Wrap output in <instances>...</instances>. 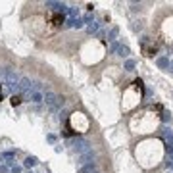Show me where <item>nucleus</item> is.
<instances>
[{"mask_svg": "<svg viewBox=\"0 0 173 173\" xmlns=\"http://www.w3.org/2000/svg\"><path fill=\"white\" fill-rule=\"evenodd\" d=\"M92 162H94V152L89 148L86 152H83V154H81V164L86 165V164H92Z\"/></svg>", "mask_w": 173, "mask_h": 173, "instance_id": "nucleus-5", "label": "nucleus"}, {"mask_svg": "<svg viewBox=\"0 0 173 173\" xmlns=\"http://www.w3.org/2000/svg\"><path fill=\"white\" fill-rule=\"evenodd\" d=\"M73 148H75V152H79V156H81L83 152H86L91 146H89V142H86L85 139H75V141H73Z\"/></svg>", "mask_w": 173, "mask_h": 173, "instance_id": "nucleus-3", "label": "nucleus"}, {"mask_svg": "<svg viewBox=\"0 0 173 173\" xmlns=\"http://www.w3.org/2000/svg\"><path fill=\"white\" fill-rule=\"evenodd\" d=\"M133 68H135V62H133V60H127V62H125V69H127V71H133Z\"/></svg>", "mask_w": 173, "mask_h": 173, "instance_id": "nucleus-12", "label": "nucleus"}, {"mask_svg": "<svg viewBox=\"0 0 173 173\" xmlns=\"http://www.w3.org/2000/svg\"><path fill=\"white\" fill-rule=\"evenodd\" d=\"M0 77H2V75H0Z\"/></svg>", "mask_w": 173, "mask_h": 173, "instance_id": "nucleus-18", "label": "nucleus"}, {"mask_svg": "<svg viewBox=\"0 0 173 173\" xmlns=\"http://www.w3.org/2000/svg\"><path fill=\"white\" fill-rule=\"evenodd\" d=\"M44 100H46V104H48V108L52 110V112H58V96L54 94V92H46V96H44Z\"/></svg>", "mask_w": 173, "mask_h": 173, "instance_id": "nucleus-2", "label": "nucleus"}, {"mask_svg": "<svg viewBox=\"0 0 173 173\" xmlns=\"http://www.w3.org/2000/svg\"><path fill=\"white\" fill-rule=\"evenodd\" d=\"M29 96H31V100L35 102V104H41V102L44 100V96H42L41 92H37V91H35V92H31V94H29Z\"/></svg>", "mask_w": 173, "mask_h": 173, "instance_id": "nucleus-7", "label": "nucleus"}, {"mask_svg": "<svg viewBox=\"0 0 173 173\" xmlns=\"http://www.w3.org/2000/svg\"><path fill=\"white\" fill-rule=\"evenodd\" d=\"M0 100H2V94H0Z\"/></svg>", "mask_w": 173, "mask_h": 173, "instance_id": "nucleus-17", "label": "nucleus"}, {"mask_svg": "<svg viewBox=\"0 0 173 173\" xmlns=\"http://www.w3.org/2000/svg\"><path fill=\"white\" fill-rule=\"evenodd\" d=\"M21 171V167H19V165H14V167H12V173H19Z\"/></svg>", "mask_w": 173, "mask_h": 173, "instance_id": "nucleus-14", "label": "nucleus"}, {"mask_svg": "<svg viewBox=\"0 0 173 173\" xmlns=\"http://www.w3.org/2000/svg\"><path fill=\"white\" fill-rule=\"evenodd\" d=\"M18 89H19V91H21L25 96H27V94H31V81H29L27 77H23L21 81L18 83Z\"/></svg>", "mask_w": 173, "mask_h": 173, "instance_id": "nucleus-4", "label": "nucleus"}, {"mask_svg": "<svg viewBox=\"0 0 173 173\" xmlns=\"http://www.w3.org/2000/svg\"><path fill=\"white\" fill-rule=\"evenodd\" d=\"M35 164H37V158H31V156L25 158V167H33Z\"/></svg>", "mask_w": 173, "mask_h": 173, "instance_id": "nucleus-10", "label": "nucleus"}, {"mask_svg": "<svg viewBox=\"0 0 173 173\" xmlns=\"http://www.w3.org/2000/svg\"><path fill=\"white\" fill-rule=\"evenodd\" d=\"M171 71H173V64H171Z\"/></svg>", "mask_w": 173, "mask_h": 173, "instance_id": "nucleus-16", "label": "nucleus"}, {"mask_svg": "<svg viewBox=\"0 0 173 173\" xmlns=\"http://www.w3.org/2000/svg\"><path fill=\"white\" fill-rule=\"evenodd\" d=\"M117 52H119L121 58H123V56H129V48H127V46H117Z\"/></svg>", "mask_w": 173, "mask_h": 173, "instance_id": "nucleus-8", "label": "nucleus"}, {"mask_svg": "<svg viewBox=\"0 0 173 173\" xmlns=\"http://www.w3.org/2000/svg\"><path fill=\"white\" fill-rule=\"evenodd\" d=\"M169 167H173V162H171V165H169Z\"/></svg>", "mask_w": 173, "mask_h": 173, "instance_id": "nucleus-15", "label": "nucleus"}, {"mask_svg": "<svg viewBox=\"0 0 173 173\" xmlns=\"http://www.w3.org/2000/svg\"><path fill=\"white\" fill-rule=\"evenodd\" d=\"M164 139H165V142H167L169 146H173V131L171 129H167V127L164 129Z\"/></svg>", "mask_w": 173, "mask_h": 173, "instance_id": "nucleus-6", "label": "nucleus"}, {"mask_svg": "<svg viewBox=\"0 0 173 173\" xmlns=\"http://www.w3.org/2000/svg\"><path fill=\"white\" fill-rule=\"evenodd\" d=\"M4 79H6V85L10 86V89H15L18 86V83H19V79H18V73L14 71V69H10V68H6L4 69Z\"/></svg>", "mask_w": 173, "mask_h": 173, "instance_id": "nucleus-1", "label": "nucleus"}, {"mask_svg": "<svg viewBox=\"0 0 173 173\" xmlns=\"http://www.w3.org/2000/svg\"><path fill=\"white\" fill-rule=\"evenodd\" d=\"M158 65H160V68H167V65H169V60L165 58V56H164V58H158Z\"/></svg>", "mask_w": 173, "mask_h": 173, "instance_id": "nucleus-9", "label": "nucleus"}, {"mask_svg": "<svg viewBox=\"0 0 173 173\" xmlns=\"http://www.w3.org/2000/svg\"><path fill=\"white\" fill-rule=\"evenodd\" d=\"M19 102H21V98H19V96H15V94L12 96V104H14V106H18Z\"/></svg>", "mask_w": 173, "mask_h": 173, "instance_id": "nucleus-13", "label": "nucleus"}, {"mask_svg": "<svg viewBox=\"0 0 173 173\" xmlns=\"http://www.w3.org/2000/svg\"><path fill=\"white\" fill-rule=\"evenodd\" d=\"M96 29H98V23H96V21H92L91 25H89V27H86V31H89V33H94Z\"/></svg>", "mask_w": 173, "mask_h": 173, "instance_id": "nucleus-11", "label": "nucleus"}]
</instances>
